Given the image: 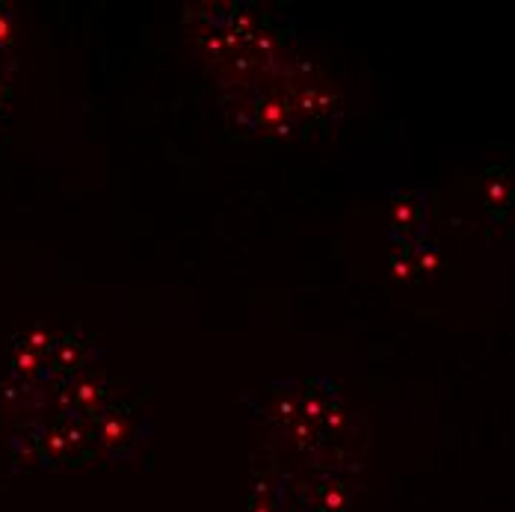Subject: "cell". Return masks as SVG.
<instances>
[{
    "mask_svg": "<svg viewBox=\"0 0 515 512\" xmlns=\"http://www.w3.org/2000/svg\"><path fill=\"white\" fill-rule=\"evenodd\" d=\"M0 39H9V24L0 18Z\"/></svg>",
    "mask_w": 515,
    "mask_h": 512,
    "instance_id": "cell-1",
    "label": "cell"
}]
</instances>
